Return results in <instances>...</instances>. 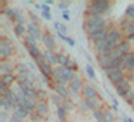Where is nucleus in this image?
<instances>
[{
	"mask_svg": "<svg viewBox=\"0 0 134 122\" xmlns=\"http://www.w3.org/2000/svg\"><path fill=\"white\" fill-rule=\"evenodd\" d=\"M85 71H86V75L89 77V80H95L97 79V74H95V69L92 68V65H86Z\"/></svg>",
	"mask_w": 134,
	"mask_h": 122,
	"instance_id": "31",
	"label": "nucleus"
},
{
	"mask_svg": "<svg viewBox=\"0 0 134 122\" xmlns=\"http://www.w3.org/2000/svg\"><path fill=\"white\" fill-rule=\"evenodd\" d=\"M65 66L69 68V69H71V71H74V73H75V71L79 69V66H77V62L74 60L72 57H69V60H68V63L65 65Z\"/></svg>",
	"mask_w": 134,
	"mask_h": 122,
	"instance_id": "38",
	"label": "nucleus"
},
{
	"mask_svg": "<svg viewBox=\"0 0 134 122\" xmlns=\"http://www.w3.org/2000/svg\"><path fill=\"white\" fill-rule=\"evenodd\" d=\"M130 89H133V87H131V81H130V79H128V77H125V79L122 80L119 85L116 86V93H118L119 97L124 98V97H125V93H127Z\"/></svg>",
	"mask_w": 134,
	"mask_h": 122,
	"instance_id": "7",
	"label": "nucleus"
},
{
	"mask_svg": "<svg viewBox=\"0 0 134 122\" xmlns=\"http://www.w3.org/2000/svg\"><path fill=\"white\" fill-rule=\"evenodd\" d=\"M24 93L27 95V97H30V98H36V89H35L33 86H29V87L24 91Z\"/></svg>",
	"mask_w": 134,
	"mask_h": 122,
	"instance_id": "39",
	"label": "nucleus"
},
{
	"mask_svg": "<svg viewBox=\"0 0 134 122\" xmlns=\"http://www.w3.org/2000/svg\"><path fill=\"white\" fill-rule=\"evenodd\" d=\"M29 17H30V20H32L30 23H35V24H39V18H38V17H36V15H35L33 12H30V14H29Z\"/></svg>",
	"mask_w": 134,
	"mask_h": 122,
	"instance_id": "49",
	"label": "nucleus"
},
{
	"mask_svg": "<svg viewBox=\"0 0 134 122\" xmlns=\"http://www.w3.org/2000/svg\"><path fill=\"white\" fill-rule=\"evenodd\" d=\"M24 45H26V47H27V45H38V44H36V39L27 33V35L24 36Z\"/></svg>",
	"mask_w": 134,
	"mask_h": 122,
	"instance_id": "36",
	"label": "nucleus"
},
{
	"mask_svg": "<svg viewBox=\"0 0 134 122\" xmlns=\"http://www.w3.org/2000/svg\"><path fill=\"white\" fill-rule=\"evenodd\" d=\"M62 18L65 20V21H69V20H71V15H69V11H63V12H62Z\"/></svg>",
	"mask_w": 134,
	"mask_h": 122,
	"instance_id": "50",
	"label": "nucleus"
},
{
	"mask_svg": "<svg viewBox=\"0 0 134 122\" xmlns=\"http://www.w3.org/2000/svg\"><path fill=\"white\" fill-rule=\"evenodd\" d=\"M35 112H36L38 115H41L42 118H45V119H47V116L50 115L48 103H47V101H38V104H36V109H35Z\"/></svg>",
	"mask_w": 134,
	"mask_h": 122,
	"instance_id": "16",
	"label": "nucleus"
},
{
	"mask_svg": "<svg viewBox=\"0 0 134 122\" xmlns=\"http://www.w3.org/2000/svg\"><path fill=\"white\" fill-rule=\"evenodd\" d=\"M30 119H32V122H44V121H45V118H42L41 115H38L36 112L30 116Z\"/></svg>",
	"mask_w": 134,
	"mask_h": 122,
	"instance_id": "42",
	"label": "nucleus"
},
{
	"mask_svg": "<svg viewBox=\"0 0 134 122\" xmlns=\"http://www.w3.org/2000/svg\"><path fill=\"white\" fill-rule=\"evenodd\" d=\"M92 116H93L95 122H104V119H105V109H99L97 112H93Z\"/></svg>",
	"mask_w": 134,
	"mask_h": 122,
	"instance_id": "26",
	"label": "nucleus"
},
{
	"mask_svg": "<svg viewBox=\"0 0 134 122\" xmlns=\"http://www.w3.org/2000/svg\"><path fill=\"white\" fill-rule=\"evenodd\" d=\"M0 107H2V112H11L12 110V104L8 101L6 97H0Z\"/></svg>",
	"mask_w": 134,
	"mask_h": 122,
	"instance_id": "24",
	"label": "nucleus"
},
{
	"mask_svg": "<svg viewBox=\"0 0 134 122\" xmlns=\"http://www.w3.org/2000/svg\"><path fill=\"white\" fill-rule=\"evenodd\" d=\"M107 36H109V27L107 29H103V30H99V32H95L92 35H87L89 41H92L93 44L98 42V41H103V39H107Z\"/></svg>",
	"mask_w": 134,
	"mask_h": 122,
	"instance_id": "14",
	"label": "nucleus"
},
{
	"mask_svg": "<svg viewBox=\"0 0 134 122\" xmlns=\"http://www.w3.org/2000/svg\"><path fill=\"white\" fill-rule=\"evenodd\" d=\"M35 9H41L42 11V3H35Z\"/></svg>",
	"mask_w": 134,
	"mask_h": 122,
	"instance_id": "56",
	"label": "nucleus"
},
{
	"mask_svg": "<svg viewBox=\"0 0 134 122\" xmlns=\"http://www.w3.org/2000/svg\"><path fill=\"white\" fill-rule=\"evenodd\" d=\"M83 86H85V83H83L81 77L75 74V75H74V79L71 80V81H69V85H68V87H69V93L74 95V97L80 95V93L83 92Z\"/></svg>",
	"mask_w": 134,
	"mask_h": 122,
	"instance_id": "5",
	"label": "nucleus"
},
{
	"mask_svg": "<svg viewBox=\"0 0 134 122\" xmlns=\"http://www.w3.org/2000/svg\"><path fill=\"white\" fill-rule=\"evenodd\" d=\"M56 115H57V118L59 119H66V115H68V110L62 106V107H57L56 109Z\"/></svg>",
	"mask_w": 134,
	"mask_h": 122,
	"instance_id": "32",
	"label": "nucleus"
},
{
	"mask_svg": "<svg viewBox=\"0 0 134 122\" xmlns=\"http://www.w3.org/2000/svg\"><path fill=\"white\" fill-rule=\"evenodd\" d=\"M57 38L60 39V41H63V42H68V35H63V33H57Z\"/></svg>",
	"mask_w": 134,
	"mask_h": 122,
	"instance_id": "52",
	"label": "nucleus"
},
{
	"mask_svg": "<svg viewBox=\"0 0 134 122\" xmlns=\"http://www.w3.org/2000/svg\"><path fill=\"white\" fill-rule=\"evenodd\" d=\"M14 33L17 35V36H23L24 38L27 35V24H15L14 26Z\"/></svg>",
	"mask_w": 134,
	"mask_h": 122,
	"instance_id": "21",
	"label": "nucleus"
},
{
	"mask_svg": "<svg viewBox=\"0 0 134 122\" xmlns=\"http://www.w3.org/2000/svg\"><path fill=\"white\" fill-rule=\"evenodd\" d=\"M60 68V71H62V74H63V77L68 80V83L71 81V80L74 79V75H75V73L74 71H71L69 68H66V66H59Z\"/></svg>",
	"mask_w": 134,
	"mask_h": 122,
	"instance_id": "27",
	"label": "nucleus"
},
{
	"mask_svg": "<svg viewBox=\"0 0 134 122\" xmlns=\"http://www.w3.org/2000/svg\"><path fill=\"white\" fill-rule=\"evenodd\" d=\"M11 115L8 112H0V122H9Z\"/></svg>",
	"mask_w": 134,
	"mask_h": 122,
	"instance_id": "43",
	"label": "nucleus"
},
{
	"mask_svg": "<svg viewBox=\"0 0 134 122\" xmlns=\"http://www.w3.org/2000/svg\"><path fill=\"white\" fill-rule=\"evenodd\" d=\"M107 77H109V80H110L111 85L118 86L122 80L127 77V74H125V71H122V69H118V71H113V73L107 74Z\"/></svg>",
	"mask_w": 134,
	"mask_h": 122,
	"instance_id": "8",
	"label": "nucleus"
},
{
	"mask_svg": "<svg viewBox=\"0 0 134 122\" xmlns=\"http://www.w3.org/2000/svg\"><path fill=\"white\" fill-rule=\"evenodd\" d=\"M107 93H109V92H107ZM109 98L111 99V107H113V110H116V112H118V110H119V103H118V99H116L111 93H109Z\"/></svg>",
	"mask_w": 134,
	"mask_h": 122,
	"instance_id": "41",
	"label": "nucleus"
},
{
	"mask_svg": "<svg viewBox=\"0 0 134 122\" xmlns=\"http://www.w3.org/2000/svg\"><path fill=\"white\" fill-rule=\"evenodd\" d=\"M15 66H17V63H14L12 60L0 62V73H2V75L12 74V73H15Z\"/></svg>",
	"mask_w": 134,
	"mask_h": 122,
	"instance_id": "13",
	"label": "nucleus"
},
{
	"mask_svg": "<svg viewBox=\"0 0 134 122\" xmlns=\"http://www.w3.org/2000/svg\"><path fill=\"white\" fill-rule=\"evenodd\" d=\"M53 69H54V68L51 66V65L45 63V65H41V66H39V73L42 74L44 77H47L48 80L53 81Z\"/></svg>",
	"mask_w": 134,
	"mask_h": 122,
	"instance_id": "19",
	"label": "nucleus"
},
{
	"mask_svg": "<svg viewBox=\"0 0 134 122\" xmlns=\"http://www.w3.org/2000/svg\"><path fill=\"white\" fill-rule=\"evenodd\" d=\"M118 119H116V116L113 112H110V110H105V119H104V122H116Z\"/></svg>",
	"mask_w": 134,
	"mask_h": 122,
	"instance_id": "35",
	"label": "nucleus"
},
{
	"mask_svg": "<svg viewBox=\"0 0 134 122\" xmlns=\"http://www.w3.org/2000/svg\"><path fill=\"white\" fill-rule=\"evenodd\" d=\"M47 98H48V91H45V89L36 91V99L38 101H47Z\"/></svg>",
	"mask_w": 134,
	"mask_h": 122,
	"instance_id": "30",
	"label": "nucleus"
},
{
	"mask_svg": "<svg viewBox=\"0 0 134 122\" xmlns=\"http://www.w3.org/2000/svg\"><path fill=\"white\" fill-rule=\"evenodd\" d=\"M125 17L130 20H134V5H128L125 9Z\"/></svg>",
	"mask_w": 134,
	"mask_h": 122,
	"instance_id": "34",
	"label": "nucleus"
},
{
	"mask_svg": "<svg viewBox=\"0 0 134 122\" xmlns=\"http://www.w3.org/2000/svg\"><path fill=\"white\" fill-rule=\"evenodd\" d=\"M68 45H71V47H74V45H75V41H74L72 38H68Z\"/></svg>",
	"mask_w": 134,
	"mask_h": 122,
	"instance_id": "55",
	"label": "nucleus"
},
{
	"mask_svg": "<svg viewBox=\"0 0 134 122\" xmlns=\"http://www.w3.org/2000/svg\"><path fill=\"white\" fill-rule=\"evenodd\" d=\"M59 122H68L66 119H59Z\"/></svg>",
	"mask_w": 134,
	"mask_h": 122,
	"instance_id": "59",
	"label": "nucleus"
},
{
	"mask_svg": "<svg viewBox=\"0 0 134 122\" xmlns=\"http://www.w3.org/2000/svg\"><path fill=\"white\" fill-rule=\"evenodd\" d=\"M125 101H128V103H131V101H133L134 99V89H130V91L127 92V93H125Z\"/></svg>",
	"mask_w": 134,
	"mask_h": 122,
	"instance_id": "44",
	"label": "nucleus"
},
{
	"mask_svg": "<svg viewBox=\"0 0 134 122\" xmlns=\"http://www.w3.org/2000/svg\"><path fill=\"white\" fill-rule=\"evenodd\" d=\"M77 106H79V109L81 110V112H89V106H87V99H85V98H81V99H80V103L77 104Z\"/></svg>",
	"mask_w": 134,
	"mask_h": 122,
	"instance_id": "33",
	"label": "nucleus"
},
{
	"mask_svg": "<svg viewBox=\"0 0 134 122\" xmlns=\"http://www.w3.org/2000/svg\"><path fill=\"white\" fill-rule=\"evenodd\" d=\"M69 57H71V56H68L66 53H63V51L57 53V60H59V66H65V65L68 63V60H69Z\"/></svg>",
	"mask_w": 134,
	"mask_h": 122,
	"instance_id": "28",
	"label": "nucleus"
},
{
	"mask_svg": "<svg viewBox=\"0 0 134 122\" xmlns=\"http://www.w3.org/2000/svg\"><path fill=\"white\" fill-rule=\"evenodd\" d=\"M92 3H93L97 8H99L104 14L110 12V9H111V3L107 2V0H92Z\"/></svg>",
	"mask_w": 134,
	"mask_h": 122,
	"instance_id": "17",
	"label": "nucleus"
},
{
	"mask_svg": "<svg viewBox=\"0 0 134 122\" xmlns=\"http://www.w3.org/2000/svg\"><path fill=\"white\" fill-rule=\"evenodd\" d=\"M69 5H71V3H69L68 0H62V2H57V8H59V11H62V12H63V11H68Z\"/></svg>",
	"mask_w": 134,
	"mask_h": 122,
	"instance_id": "37",
	"label": "nucleus"
},
{
	"mask_svg": "<svg viewBox=\"0 0 134 122\" xmlns=\"http://www.w3.org/2000/svg\"><path fill=\"white\" fill-rule=\"evenodd\" d=\"M54 92L57 95H60L63 99H69L71 98V93H69V87L65 85H60V83H54Z\"/></svg>",
	"mask_w": 134,
	"mask_h": 122,
	"instance_id": "15",
	"label": "nucleus"
},
{
	"mask_svg": "<svg viewBox=\"0 0 134 122\" xmlns=\"http://www.w3.org/2000/svg\"><path fill=\"white\" fill-rule=\"evenodd\" d=\"M98 65L103 68L104 73H105L107 69H110V68H111V65H113V60L109 57V54H107V56H101V57H98Z\"/></svg>",
	"mask_w": 134,
	"mask_h": 122,
	"instance_id": "18",
	"label": "nucleus"
},
{
	"mask_svg": "<svg viewBox=\"0 0 134 122\" xmlns=\"http://www.w3.org/2000/svg\"><path fill=\"white\" fill-rule=\"evenodd\" d=\"M107 27H109V24H107L105 17H86V20L83 21V30L87 35H92V33L107 29Z\"/></svg>",
	"mask_w": 134,
	"mask_h": 122,
	"instance_id": "1",
	"label": "nucleus"
},
{
	"mask_svg": "<svg viewBox=\"0 0 134 122\" xmlns=\"http://www.w3.org/2000/svg\"><path fill=\"white\" fill-rule=\"evenodd\" d=\"M42 12H45V14H51V12H50V5H47L45 2H42Z\"/></svg>",
	"mask_w": 134,
	"mask_h": 122,
	"instance_id": "51",
	"label": "nucleus"
},
{
	"mask_svg": "<svg viewBox=\"0 0 134 122\" xmlns=\"http://www.w3.org/2000/svg\"><path fill=\"white\" fill-rule=\"evenodd\" d=\"M27 33L30 35V36H33L35 39H42V32H41V27H39V24H35V23H29L27 24Z\"/></svg>",
	"mask_w": 134,
	"mask_h": 122,
	"instance_id": "10",
	"label": "nucleus"
},
{
	"mask_svg": "<svg viewBox=\"0 0 134 122\" xmlns=\"http://www.w3.org/2000/svg\"><path fill=\"white\" fill-rule=\"evenodd\" d=\"M116 50H118V51H119V53H121L122 56H124V54H127V53H131V42L125 39V41H124V42H122V44H121V45H119V47H118Z\"/></svg>",
	"mask_w": 134,
	"mask_h": 122,
	"instance_id": "22",
	"label": "nucleus"
},
{
	"mask_svg": "<svg viewBox=\"0 0 134 122\" xmlns=\"http://www.w3.org/2000/svg\"><path fill=\"white\" fill-rule=\"evenodd\" d=\"M105 41H107L109 50L111 51V50H116L125 41V35H124V32L119 27H113L111 24H109V36H107Z\"/></svg>",
	"mask_w": 134,
	"mask_h": 122,
	"instance_id": "2",
	"label": "nucleus"
},
{
	"mask_svg": "<svg viewBox=\"0 0 134 122\" xmlns=\"http://www.w3.org/2000/svg\"><path fill=\"white\" fill-rule=\"evenodd\" d=\"M9 122H24V121L20 118V115H17V113H12V115H11V119H9Z\"/></svg>",
	"mask_w": 134,
	"mask_h": 122,
	"instance_id": "47",
	"label": "nucleus"
},
{
	"mask_svg": "<svg viewBox=\"0 0 134 122\" xmlns=\"http://www.w3.org/2000/svg\"><path fill=\"white\" fill-rule=\"evenodd\" d=\"M131 23H133V27H134V20H131Z\"/></svg>",
	"mask_w": 134,
	"mask_h": 122,
	"instance_id": "60",
	"label": "nucleus"
},
{
	"mask_svg": "<svg viewBox=\"0 0 134 122\" xmlns=\"http://www.w3.org/2000/svg\"><path fill=\"white\" fill-rule=\"evenodd\" d=\"M50 101H51V103H53V104L56 106V109H57V107H62V106L65 104V99H63V98H62L60 95H57L56 92L50 95Z\"/></svg>",
	"mask_w": 134,
	"mask_h": 122,
	"instance_id": "20",
	"label": "nucleus"
},
{
	"mask_svg": "<svg viewBox=\"0 0 134 122\" xmlns=\"http://www.w3.org/2000/svg\"><path fill=\"white\" fill-rule=\"evenodd\" d=\"M2 14H3V15H6L8 20H12V21H15V24H24V26H26L24 15L20 12L17 8L5 6L3 9H2Z\"/></svg>",
	"mask_w": 134,
	"mask_h": 122,
	"instance_id": "4",
	"label": "nucleus"
},
{
	"mask_svg": "<svg viewBox=\"0 0 134 122\" xmlns=\"http://www.w3.org/2000/svg\"><path fill=\"white\" fill-rule=\"evenodd\" d=\"M41 17H42L44 20H47V21H50V20H51V14H45V12H41Z\"/></svg>",
	"mask_w": 134,
	"mask_h": 122,
	"instance_id": "53",
	"label": "nucleus"
},
{
	"mask_svg": "<svg viewBox=\"0 0 134 122\" xmlns=\"http://www.w3.org/2000/svg\"><path fill=\"white\" fill-rule=\"evenodd\" d=\"M130 106H131V107H133V110H134V99L131 101V103H130Z\"/></svg>",
	"mask_w": 134,
	"mask_h": 122,
	"instance_id": "58",
	"label": "nucleus"
},
{
	"mask_svg": "<svg viewBox=\"0 0 134 122\" xmlns=\"http://www.w3.org/2000/svg\"><path fill=\"white\" fill-rule=\"evenodd\" d=\"M122 121H124V122H133V119H131V118H124Z\"/></svg>",
	"mask_w": 134,
	"mask_h": 122,
	"instance_id": "57",
	"label": "nucleus"
},
{
	"mask_svg": "<svg viewBox=\"0 0 134 122\" xmlns=\"http://www.w3.org/2000/svg\"><path fill=\"white\" fill-rule=\"evenodd\" d=\"M125 39H127V41H130V42H131V41H134V33H131V35H127V36H125Z\"/></svg>",
	"mask_w": 134,
	"mask_h": 122,
	"instance_id": "54",
	"label": "nucleus"
},
{
	"mask_svg": "<svg viewBox=\"0 0 134 122\" xmlns=\"http://www.w3.org/2000/svg\"><path fill=\"white\" fill-rule=\"evenodd\" d=\"M14 45L6 36L0 38V62H8L14 56Z\"/></svg>",
	"mask_w": 134,
	"mask_h": 122,
	"instance_id": "3",
	"label": "nucleus"
},
{
	"mask_svg": "<svg viewBox=\"0 0 134 122\" xmlns=\"http://www.w3.org/2000/svg\"><path fill=\"white\" fill-rule=\"evenodd\" d=\"M42 44L45 45V48H48V50H56V41H54V36L50 33V32H44V35H42Z\"/></svg>",
	"mask_w": 134,
	"mask_h": 122,
	"instance_id": "11",
	"label": "nucleus"
},
{
	"mask_svg": "<svg viewBox=\"0 0 134 122\" xmlns=\"http://www.w3.org/2000/svg\"><path fill=\"white\" fill-rule=\"evenodd\" d=\"M44 56H45V59H47V63L48 65H51L53 68L56 66H59V60H57V53H56L54 50H48V48H45L42 51Z\"/></svg>",
	"mask_w": 134,
	"mask_h": 122,
	"instance_id": "9",
	"label": "nucleus"
},
{
	"mask_svg": "<svg viewBox=\"0 0 134 122\" xmlns=\"http://www.w3.org/2000/svg\"><path fill=\"white\" fill-rule=\"evenodd\" d=\"M54 29H56L57 33H63V35H66V33H68L66 26L63 24V23H60V21H56V23H54Z\"/></svg>",
	"mask_w": 134,
	"mask_h": 122,
	"instance_id": "29",
	"label": "nucleus"
},
{
	"mask_svg": "<svg viewBox=\"0 0 134 122\" xmlns=\"http://www.w3.org/2000/svg\"><path fill=\"white\" fill-rule=\"evenodd\" d=\"M127 73L128 74H134V57L130 60V63L127 65Z\"/></svg>",
	"mask_w": 134,
	"mask_h": 122,
	"instance_id": "45",
	"label": "nucleus"
},
{
	"mask_svg": "<svg viewBox=\"0 0 134 122\" xmlns=\"http://www.w3.org/2000/svg\"><path fill=\"white\" fill-rule=\"evenodd\" d=\"M29 71H30V69H29V66H27V63H23V62H18L17 66H15V74H17V75L26 74V73H29Z\"/></svg>",
	"mask_w": 134,
	"mask_h": 122,
	"instance_id": "25",
	"label": "nucleus"
},
{
	"mask_svg": "<svg viewBox=\"0 0 134 122\" xmlns=\"http://www.w3.org/2000/svg\"><path fill=\"white\" fill-rule=\"evenodd\" d=\"M15 83H17V74H15V73L6 74V75H2V79H0V85L6 86L8 89H11Z\"/></svg>",
	"mask_w": 134,
	"mask_h": 122,
	"instance_id": "12",
	"label": "nucleus"
},
{
	"mask_svg": "<svg viewBox=\"0 0 134 122\" xmlns=\"http://www.w3.org/2000/svg\"><path fill=\"white\" fill-rule=\"evenodd\" d=\"M9 91H11V89H8L6 86L0 85V97H6L8 93H9Z\"/></svg>",
	"mask_w": 134,
	"mask_h": 122,
	"instance_id": "46",
	"label": "nucleus"
},
{
	"mask_svg": "<svg viewBox=\"0 0 134 122\" xmlns=\"http://www.w3.org/2000/svg\"><path fill=\"white\" fill-rule=\"evenodd\" d=\"M63 107H65L68 112H71V110L75 109V104H74V103H72V99L69 98V99H65V104H63Z\"/></svg>",
	"mask_w": 134,
	"mask_h": 122,
	"instance_id": "40",
	"label": "nucleus"
},
{
	"mask_svg": "<svg viewBox=\"0 0 134 122\" xmlns=\"http://www.w3.org/2000/svg\"><path fill=\"white\" fill-rule=\"evenodd\" d=\"M81 95H83L85 99H97V98H99V93H98L97 87L92 86V85H89V83H85Z\"/></svg>",
	"mask_w": 134,
	"mask_h": 122,
	"instance_id": "6",
	"label": "nucleus"
},
{
	"mask_svg": "<svg viewBox=\"0 0 134 122\" xmlns=\"http://www.w3.org/2000/svg\"><path fill=\"white\" fill-rule=\"evenodd\" d=\"M26 48H27V51H29V54H30L32 57H33V60H36L38 56L42 54V51L38 48V45H27Z\"/></svg>",
	"mask_w": 134,
	"mask_h": 122,
	"instance_id": "23",
	"label": "nucleus"
},
{
	"mask_svg": "<svg viewBox=\"0 0 134 122\" xmlns=\"http://www.w3.org/2000/svg\"><path fill=\"white\" fill-rule=\"evenodd\" d=\"M27 66H29V69L33 71V73H36V69H39L38 63H35V62H29V63H27Z\"/></svg>",
	"mask_w": 134,
	"mask_h": 122,
	"instance_id": "48",
	"label": "nucleus"
}]
</instances>
